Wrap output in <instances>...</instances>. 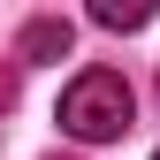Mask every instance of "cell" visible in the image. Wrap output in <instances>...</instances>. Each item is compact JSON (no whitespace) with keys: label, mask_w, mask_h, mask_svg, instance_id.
<instances>
[{"label":"cell","mask_w":160,"mask_h":160,"mask_svg":"<svg viewBox=\"0 0 160 160\" xmlns=\"http://www.w3.org/2000/svg\"><path fill=\"white\" fill-rule=\"evenodd\" d=\"M152 160H160V152H152Z\"/></svg>","instance_id":"obj_6"},{"label":"cell","mask_w":160,"mask_h":160,"mask_svg":"<svg viewBox=\"0 0 160 160\" xmlns=\"http://www.w3.org/2000/svg\"><path fill=\"white\" fill-rule=\"evenodd\" d=\"M53 160H61V152H53Z\"/></svg>","instance_id":"obj_5"},{"label":"cell","mask_w":160,"mask_h":160,"mask_svg":"<svg viewBox=\"0 0 160 160\" xmlns=\"http://www.w3.org/2000/svg\"><path fill=\"white\" fill-rule=\"evenodd\" d=\"M15 92H23V69H15V53H8V61H0V114L15 107Z\"/></svg>","instance_id":"obj_4"},{"label":"cell","mask_w":160,"mask_h":160,"mask_svg":"<svg viewBox=\"0 0 160 160\" xmlns=\"http://www.w3.org/2000/svg\"><path fill=\"white\" fill-rule=\"evenodd\" d=\"M160 0H92V23L99 31H145Z\"/></svg>","instance_id":"obj_3"},{"label":"cell","mask_w":160,"mask_h":160,"mask_svg":"<svg viewBox=\"0 0 160 160\" xmlns=\"http://www.w3.org/2000/svg\"><path fill=\"white\" fill-rule=\"evenodd\" d=\"M130 114H137V99H130V76L122 69H84L61 92V130L76 145H114V137L130 130Z\"/></svg>","instance_id":"obj_1"},{"label":"cell","mask_w":160,"mask_h":160,"mask_svg":"<svg viewBox=\"0 0 160 160\" xmlns=\"http://www.w3.org/2000/svg\"><path fill=\"white\" fill-rule=\"evenodd\" d=\"M76 31L61 23V15H38V23H23V38H15V69H38V61H69Z\"/></svg>","instance_id":"obj_2"}]
</instances>
